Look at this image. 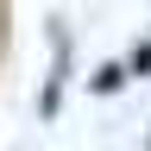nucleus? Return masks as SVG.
<instances>
[{"label":"nucleus","instance_id":"obj_1","mask_svg":"<svg viewBox=\"0 0 151 151\" xmlns=\"http://www.w3.org/2000/svg\"><path fill=\"white\" fill-rule=\"evenodd\" d=\"M120 82H126V69H101V76H94V88H101V94H113Z\"/></svg>","mask_w":151,"mask_h":151}]
</instances>
